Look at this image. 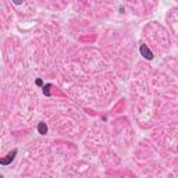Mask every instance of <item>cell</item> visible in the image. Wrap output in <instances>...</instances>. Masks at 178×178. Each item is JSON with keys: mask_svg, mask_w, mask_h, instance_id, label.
<instances>
[{"mask_svg": "<svg viewBox=\"0 0 178 178\" xmlns=\"http://www.w3.org/2000/svg\"><path fill=\"white\" fill-rule=\"evenodd\" d=\"M17 152H18V150H17V149H13L10 153H8L7 156H6V157H3L2 160H0V164H3V166H8V164H10L11 161H13L14 159H15Z\"/></svg>", "mask_w": 178, "mask_h": 178, "instance_id": "1", "label": "cell"}, {"mask_svg": "<svg viewBox=\"0 0 178 178\" xmlns=\"http://www.w3.org/2000/svg\"><path fill=\"white\" fill-rule=\"evenodd\" d=\"M139 52H141V54L143 56L146 60H152V58H153V53L150 52V49L146 46V44H141V47H139Z\"/></svg>", "mask_w": 178, "mask_h": 178, "instance_id": "2", "label": "cell"}, {"mask_svg": "<svg viewBox=\"0 0 178 178\" xmlns=\"http://www.w3.org/2000/svg\"><path fill=\"white\" fill-rule=\"evenodd\" d=\"M38 132L40 134V135L47 134V125L44 124V122H39V124H38Z\"/></svg>", "mask_w": 178, "mask_h": 178, "instance_id": "3", "label": "cell"}, {"mask_svg": "<svg viewBox=\"0 0 178 178\" xmlns=\"http://www.w3.org/2000/svg\"><path fill=\"white\" fill-rule=\"evenodd\" d=\"M50 88H52L50 83H46V85L43 86V95L44 96H50Z\"/></svg>", "mask_w": 178, "mask_h": 178, "instance_id": "4", "label": "cell"}, {"mask_svg": "<svg viewBox=\"0 0 178 178\" xmlns=\"http://www.w3.org/2000/svg\"><path fill=\"white\" fill-rule=\"evenodd\" d=\"M42 83H43V82H42V79H36V85L42 86Z\"/></svg>", "mask_w": 178, "mask_h": 178, "instance_id": "5", "label": "cell"}, {"mask_svg": "<svg viewBox=\"0 0 178 178\" xmlns=\"http://www.w3.org/2000/svg\"><path fill=\"white\" fill-rule=\"evenodd\" d=\"M13 2L15 3V4H21V3H22V0H13Z\"/></svg>", "mask_w": 178, "mask_h": 178, "instance_id": "6", "label": "cell"}]
</instances>
